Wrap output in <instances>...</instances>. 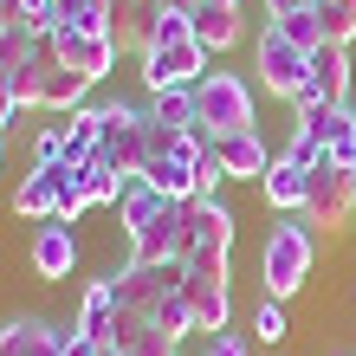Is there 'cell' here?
Segmentation results:
<instances>
[{
    "label": "cell",
    "mask_w": 356,
    "mask_h": 356,
    "mask_svg": "<svg viewBox=\"0 0 356 356\" xmlns=\"http://www.w3.org/2000/svg\"><path fill=\"white\" fill-rule=\"evenodd\" d=\"M143 181H149V188H162L169 201H195V195H201V162H181V156H149Z\"/></svg>",
    "instance_id": "obj_22"
},
{
    "label": "cell",
    "mask_w": 356,
    "mask_h": 356,
    "mask_svg": "<svg viewBox=\"0 0 356 356\" xmlns=\"http://www.w3.org/2000/svg\"><path fill=\"white\" fill-rule=\"evenodd\" d=\"M207 156L220 162V175H227V181H259V175L272 169V156H266L259 130H227V136L207 143Z\"/></svg>",
    "instance_id": "obj_12"
},
{
    "label": "cell",
    "mask_w": 356,
    "mask_h": 356,
    "mask_svg": "<svg viewBox=\"0 0 356 356\" xmlns=\"http://www.w3.org/2000/svg\"><path fill=\"white\" fill-rule=\"evenodd\" d=\"M195 39L207 52H227L240 39V0H195Z\"/></svg>",
    "instance_id": "obj_20"
},
{
    "label": "cell",
    "mask_w": 356,
    "mask_h": 356,
    "mask_svg": "<svg viewBox=\"0 0 356 356\" xmlns=\"http://www.w3.org/2000/svg\"><path fill=\"white\" fill-rule=\"evenodd\" d=\"M195 253H234V207L220 195H195L188 201V234H181V259Z\"/></svg>",
    "instance_id": "obj_9"
},
{
    "label": "cell",
    "mask_w": 356,
    "mask_h": 356,
    "mask_svg": "<svg viewBox=\"0 0 356 356\" xmlns=\"http://www.w3.org/2000/svg\"><path fill=\"white\" fill-rule=\"evenodd\" d=\"M181 234H188V201H169L149 227H136V234H130V259L169 266V259H181Z\"/></svg>",
    "instance_id": "obj_10"
},
{
    "label": "cell",
    "mask_w": 356,
    "mask_h": 356,
    "mask_svg": "<svg viewBox=\"0 0 356 356\" xmlns=\"http://www.w3.org/2000/svg\"><path fill=\"white\" fill-rule=\"evenodd\" d=\"M305 220L311 227H324V234H343V227L356 220V175L337 169V162H318L311 169V201H305Z\"/></svg>",
    "instance_id": "obj_6"
},
{
    "label": "cell",
    "mask_w": 356,
    "mask_h": 356,
    "mask_svg": "<svg viewBox=\"0 0 356 356\" xmlns=\"http://www.w3.org/2000/svg\"><path fill=\"white\" fill-rule=\"evenodd\" d=\"M111 13H117V0H58L52 26H65V33H104V39H111Z\"/></svg>",
    "instance_id": "obj_25"
},
{
    "label": "cell",
    "mask_w": 356,
    "mask_h": 356,
    "mask_svg": "<svg viewBox=\"0 0 356 356\" xmlns=\"http://www.w3.org/2000/svg\"><path fill=\"white\" fill-rule=\"evenodd\" d=\"M72 175H78V188H85V201H91V207H117V201H123V188H130V181H123V175H117V169H111L104 156L78 162Z\"/></svg>",
    "instance_id": "obj_26"
},
{
    "label": "cell",
    "mask_w": 356,
    "mask_h": 356,
    "mask_svg": "<svg viewBox=\"0 0 356 356\" xmlns=\"http://www.w3.org/2000/svg\"><path fill=\"white\" fill-rule=\"evenodd\" d=\"M111 343H117L123 356H175V343H181V337H169V330L156 324V311H117Z\"/></svg>",
    "instance_id": "obj_14"
},
{
    "label": "cell",
    "mask_w": 356,
    "mask_h": 356,
    "mask_svg": "<svg viewBox=\"0 0 356 356\" xmlns=\"http://www.w3.org/2000/svg\"><path fill=\"white\" fill-rule=\"evenodd\" d=\"M207 52L201 39H181V46H149L143 52V85H149V97L156 91H195L201 78H207Z\"/></svg>",
    "instance_id": "obj_7"
},
{
    "label": "cell",
    "mask_w": 356,
    "mask_h": 356,
    "mask_svg": "<svg viewBox=\"0 0 356 356\" xmlns=\"http://www.w3.org/2000/svg\"><path fill=\"white\" fill-rule=\"evenodd\" d=\"M324 39H330V46H350V39H356V0H324Z\"/></svg>",
    "instance_id": "obj_31"
},
{
    "label": "cell",
    "mask_w": 356,
    "mask_h": 356,
    "mask_svg": "<svg viewBox=\"0 0 356 356\" xmlns=\"http://www.w3.org/2000/svg\"><path fill=\"white\" fill-rule=\"evenodd\" d=\"M298 130H311V136H318L330 156H343L350 143H356V111H337V104L305 97V104H298Z\"/></svg>",
    "instance_id": "obj_17"
},
{
    "label": "cell",
    "mask_w": 356,
    "mask_h": 356,
    "mask_svg": "<svg viewBox=\"0 0 356 356\" xmlns=\"http://www.w3.org/2000/svg\"><path fill=\"white\" fill-rule=\"evenodd\" d=\"M97 149H104V111H97V104H85V111L65 117V169L91 162Z\"/></svg>",
    "instance_id": "obj_23"
},
{
    "label": "cell",
    "mask_w": 356,
    "mask_h": 356,
    "mask_svg": "<svg viewBox=\"0 0 356 356\" xmlns=\"http://www.w3.org/2000/svg\"><path fill=\"white\" fill-rule=\"evenodd\" d=\"M58 195H65V169H33L26 181H19V195H13V214L52 220L58 214Z\"/></svg>",
    "instance_id": "obj_21"
},
{
    "label": "cell",
    "mask_w": 356,
    "mask_h": 356,
    "mask_svg": "<svg viewBox=\"0 0 356 356\" xmlns=\"http://www.w3.org/2000/svg\"><path fill=\"white\" fill-rule=\"evenodd\" d=\"M111 324H117V291H111V279H91L85 298H78V330L97 337V343H111Z\"/></svg>",
    "instance_id": "obj_24"
},
{
    "label": "cell",
    "mask_w": 356,
    "mask_h": 356,
    "mask_svg": "<svg viewBox=\"0 0 356 356\" xmlns=\"http://www.w3.org/2000/svg\"><path fill=\"white\" fill-rule=\"evenodd\" d=\"M305 97L337 104V111H356V104H350V46H330V39H324V46L311 52V91H305ZM305 97H298V104H305Z\"/></svg>",
    "instance_id": "obj_13"
},
{
    "label": "cell",
    "mask_w": 356,
    "mask_h": 356,
    "mask_svg": "<svg viewBox=\"0 0 356 356\" xmlns=\"http://www.w3.org/2000/svg\"><path fill=\"white\" fill-rule=\"evenodd\" d=\"M85 97H91V78H78V72L58 65L52 39L13 72V104H19V111H58V117H72V111H85Z\"/></svg>",
    "instance_id": "obj_2"
},
{
    "label": "cell",
    "mask_w": 356,
    "mask_h": 356,
    "mask_svg": "<svg viewBox=\"0 0 356 356\" xmlns=\"http://www.w3.org/2000/svg\"><path fill=\"white\" fill-rule=\"evenodd\" d=\"M285 156H291V162H298V169H318V162H324L330 149H324V143H318V136H311V130H291V143H285Z\"/></svg>",
    "instance_id": "obj_36"
},
{
    "label": "cell",
    "mask_w": 356,
    "mask_h": 356,
    "mask_svg": "<svg viewBox=\"0 0 356 356\" xmlns=\"http://www.w3.org/2000/svg\"><path fill=\"white\" fill-rule=\"evenodd\" d=\"M156 324L169 330V337H188V330H195V311H188V298H181V285H175L169 298L156 305Z\"/></svg>",
    "instance_id": "obj_32"
},
{
    "label": "cell",
    "mask_w": 356,
    "mask_h": 356,
    "mask_svg": "<svg viewBox=\"0 0 356 356\" xmlns=\"http://www.w3.org/2000/svg\"><path fill=\"white\" fill-rule=\"evenodd\" d=\"M253 72H259V85L272 91V97H291L298 104L305 91H311V52H298L291 39L272 26H259V39H253Z\"/></svg>",
    "instance_id": "obj_5"
},
{
    "label": "cell",
    "mask_w": 356,
    "mask_h": 356,
    "mask_svg": "<svg viewBox=\"0 0 356 356\" xmlns=\"http://www.w3.org/2000/svg\"><path fill=\"white\" fill-rule=\"evenodd\" d=\"M175 285H181V259H169V266H143V259H130L123 272H111L117 311H156Z\"/></svg>",
    "instance_id": "obj_8"
},
{
    "label": "cell",
    "mask_w": 356,
    "mask_h": 356,
    "mask_svg": "<svg viewBox=\"0 0 356 356\" xmlns=\"http://www.w3.org/2000/svg\"><path fill=\"white\" fill-rule=\"evenodd\" d=\"M227 130H253V85L240 72H207L195 85V136H227Z\"/></svg>",
    "instance_id": "obj_3"
},
{
    "label": "cell",
    "mask_w": 356,
    "mask_h": 356,
    "mask_svg": "<svg viewBox=\"0 0 356 356\" xmlns=\"http://www.w3.org/2000/svg\"><path fill=\"white\" fill-rule=\"evenodd\" d=\"M58 356H97V337H85V330H58Z\"/></svg>",
    "instance_id": "obj_37"
},
{
    "label": "cell",
    "mask_w": 356,
    "mask_h": 356,
    "mask_svg": "<svg viewBox=\"0 0 356 356\" xmlns=\"http://www.w3.org/2000/svg\"><path fill=\"white\" fill-rule=\"evenodd\" d=\"M149 117L169 123V130H195V91H156L149 97Z\"/></svg>",
    "instance_id": "obj_29"
},
{
    "label": "cell",
    "mask_w": 356,
    "mask_h": 356,
    "mask_svg": "<svg viewBox=\"0 0 356 356\" xmlns=\"http://www.w3.org/2000/svg\"><path fill=\"white\" fill-rule=\"evenodd\" d=\"M33 169H65V123L33 136Z\"/></svg>",
    "instance_id": "obj_33"
},
{
    "label": "cell",
    "mask_w": 356,
    "mask_h": 356,
    "mask_svg": "<svg viewBox=\"0 0 356 356\" xmlns=\"http://www.w3.org/2000/svg\"><path fill=\"white\" fill-rule=\"evenodd\" d=\"M272 26H279L298 52H318V46H324V13H318V7H311V13H285V19H272Z\"/></svg>",
    "instance_id": "obj_30"
},
{
    "label": "cell",
    "mask_w": 356,
    "mask_h": 356,
    "mask_svg": "<svg viewBox=\"0 0 356 356\" xmlns=\"http://www.w3.org/2000/svg\"><path fill=\"white\" fill-rule=\"evenodd\" d=\"M97 356H123V350H117V343H97Z\"/></svg>",
    "instance_id": "obj_44"
},
{
    "label": "cell",
    "mask_w": 356,
    "mask_h": 356,
    "mask_svg": "<svg viewBox=\"0 0 356 356\" xmlns=\"http://www.w3.org/2000/svg\"><path fill=\"white\" fill-rule=\"evenodd\" d=\"M156 19H162V0H117V13H111V46L117 52H149V39H156Z\"/></svg>",
    "instance_id": "obj_16"
},
{
    "label": "cell",
    "mask_w": 356,
    "mask_h": 356,
    "mask_svg": "<svg viewBox=\"0 0 356 356\" xmlns=\"http://www.w3.org/2000/svg\"><path fill=\"white\" fill-rule=\"evenodd\" d=\"M39 46H46V33H39V26H26V19H19V26H7V33H0V65H7V78H13L19 65H26V58H33Z\"/></svg>",
    "instance_id": "obj_28"
},
{
    "label": "cell",
    "mask_w": 356,
    "mask_h": 356,
    "mask_svg": "<svg viewBox=\"0 0 356 356\" xmlns=\"http://www.w3.org/2000/svg\"><path fill=\"white\" fill-rule=\"evenodd\" d=\"M311 266H318V234H311V220L305 214H285V220H272V234H266V253H259V285H266V298H298L305 279H311Z\"/></svg>",
    "instance_id": "obj_1"
},
{
    "label": "cell",
    "mask_w": 356,
    "mask_h": 356,
    "mask_svg": "<svg viewBox=\"0 0 356 356\" xmlns=\"http://www.w3.org/2000/svg\"><path fill=\"white\" fill-rule=\"evenodd\" d=\"M7 26H19V0H0V33Z\"/></svg>",
    "instance_id": "obj_41"
},
{
    "label": "cell",
    "mask_w": 356,
    "mask_h": 356,
    "mask_svg": "<svg viewBox=\"0 0 356 356\" xmlns=\"http://www.w3.org/2000/svg\"><path fill=\"white\" fill-rule=\"evenodd\" d=\"M201 356H246V343L234 337V330H220V337H207V350Z\"/></svg>",
    "instance_id": "obj_38"
},
{
    "label": "cell",
    "mask_w": 356,
    "mask_h": 356,
    "mask_svg": "<svg viewBox=\"0 0 356 356\" xmlns=\"http://www.w3.org/2000/svg\"><path fill=\"white\" fill-rule=\"evenodd\" d=\"M253 330H259L266 343H285V337H291V324H285V305H279V298H266V305L253 311Z\"/></svg>",
    "instance_id": "obj_35"
},
{
    "label": "cell",
    "mask_w": 356,
    "mask_h": 356,
    "mask_svg": "<svg viewBox=\"0 0 356 356\" xmlns=\"http://www.w3.org/2000/svg\"><path fill=\"white\" fill-rule=\"evenodd\" d=\"M330 162H337V169H350V175H356V143H350L343 156H330Z\"/></svg>",
    "instance_id": "obj_42"
},
{
    "label": "cell",
    "mask_w": 356,
    "mask_h": 356,
    "mask_svg": "<svg viewBox=\"0 0 356 356\" xmlns=\"http://www.w3.org/2000/svg\"><path fill=\"white\" fill-rule=\"evenodd\" d=\"M266 188V207H279V214H305V201H311V169H298L291 156H272V169L259 175Z\"/></svg>",
    "instance_id": "obj_18"
},
{
    "label": "cell",
    "mask_w": 356,
    "mask_h": 356,
    "mask_svg": "<svg viewBox=\"0 0 356 356\" xmlns=\"http://www.w3.org/2000/svg\"><path fill=\"white\" fill-rule=\"evenodd\" d=\"M311 7H324V0H266V13H272V19H285V13H311Z\"/></svg>",
    "instance_id": "obj_40"
},
{
    "label": "cell",
    "mask_w": 356,
    "mask_h": 356,
    "mask_svg": "<svg viewBox=\"0 0 356 356\" xmlns=\"http://www.w3.org/2000/svg\"><path fill=\"white\" fill-rule=\"evenodd\" d=\"M0 356H58V324H46V318H7L0 324Z\"/></svg>",
    "instance_id": "obj_19"
},
{
    "label": "cell",
    "mask_w": 356,
    "mask_h": 356,
    "mask_svg": "<svg viewBox=\"0 0 356 356\" xmlns=\"http://www.w3.org/2000/svg\"><path fill=\"white\" fill-rule=\"evenodd\" d=\"M46 39H52L58 65L78 72V78H91V85H97V78H111V65H117V46L104 33H65V26H52Z\"/></svg>",
    "instance_id": "obj_11"
},
{
    "label": "cell",
    "mask_w": 356,
    "mask_h": 356,
    "mask_svg": "<svg viewBox=\"0 0 356 356\" xmlns=\"http://www.w3.org/2000/svg\"><path fill=\"white\" fill-rule=\"evenodd\" d=\"M162 7H181V13H195V0H162Z\"/></svg>",
    "instance_id": "obj_43"
},
{
    "label": "cell",
    "mask_w": 356,
    "mask_h": 356,
    "mask_svg": "<svg viewBox=\"0 0 356 356\" xmlns=\"http://www.w3.org/2000/svg\"><path fill=\"white\" fill-rule=\"evenodd\" d=\"M0 162H7V130H0Z\"/></svg>",
    "instance_id": "obj_45"
},
{
    "label": "cell",
    "mask_w": 356,
    "mask_h": 356,
    "mask_svg": "<svg viewBox=\"0 0 356 356\" xmlns=\"http://www.w3.org/2000/svg\"><path fill=\"white\" fill-rule=\"evenodd\" d=\"M26 259H33V272H39V279H72V266H78V240H72V227H65V220L33 227Z\"/></svg>",
    "instance_id": "obj_15"
},
{
    "label": "cell",
    "mask_w": 356,
    "mask_h": 356,
    "mask_svg": "<svg viewBox=\"0 0 356 356\" xmlns=\"http://www.w3.org/2000/svg\"><path fill=\"white\" fill-rule=\"evenodd\" d=\"M19 117V104H13V78H7V65H0V130Z\"/></svg>",
    "instance_id": "obj_39"
},
{
    "label": "cell",
    "mask_w": 356,
    "mask_h": 356,
    "mask_svg": "<svg viewBox=\"0 0 356 356\" xmlns=\"http://www.w3.org/2000/svg\"><path fill=\"white\" fill-rule=\"evenodd\" d=\"M162 207H169V195H162V188H149V181L136 175L130 188H123V201H117V220H123V234H136V227H149Z\"/></svg>",
    "instance_id": "obj_27"
},
{
    "label": "cell",
    "mask_w": 356,
    "mask_h": 356,
    "mask_svg": "<svg viewBox=\"0 0 356 356\" xmlns=\"http://www.w3.org/2000/svg\"><path fill=\"white\" fill-rule=\"evenodd\" d=\"M181 39H195V13L162 7V19H156V39H149V46H181Z\"/></svg>",
    "instance_id": "obj_34"
},
{
    "label": "cell",
    "mask_w": 356,
    "mask_h": 356,
    "mask_svg": "<svg viewBox=\"0 0 356 356\" xmlns=\"http://www.w3.org/2000/svg\"><path fill=\"white\" fill-rule=\"evenodd\" d=\"M343 356H356V350H343Z\"/></svg>",
    "instance_id": "obj_46"
},
{
    "label": "cell",
    "mask_w": 356,
    "mask_h": 356,
    "mask_svg": "<svg viewBox=\"0 0 356 356\" xmlns=\"http://www.w3.org/2000/svg\"><path fill=\"white\" fill-rule=\"evenodd\" d=\"M104 111V162L123 175V181H136L143 169H149V104H97Z\"/></svg>",
    "instance_id": "obj_4"
}]
</instances>
